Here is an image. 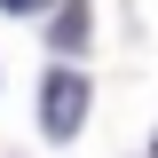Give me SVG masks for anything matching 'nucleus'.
<instances>
[{"instance_id": "obj_1", "label": "nucleus", "mask_w": 158, "mask_h": 158, "mask_svg": "<svg viewBox=\"0 0 158 158\" xmlns=\"http://www.w3.org/2000/svg\"><path fill=\"white\" fill-rule=\"evenodd\" d=\"M79 118H87V79L79 71H48L40 79V127H48V135H79Z\"/></svg>"}, {"instance_id": "obj_2", "label": "nucleus", "mask_w": 158, "mask_h": 158, "mask_svg": "<svg viewBox=\"0 0 158 158\" xmlns=\"http://www.w3.org/2000/svg\"><path fill=\"white\" fill-rule=\"evenodd\" d=\"M79 40H87V8H63L56 16V48H79Z\"/></svg>"}, {"instance_id": "obj_3", "label": "nucleus", "mask_w": 158, "mask_h": 158, "mask_svg": "<svg viewBox=\"0 0 158 158\" xmlns=\"http://www.w3.org/2000/svg\"><path fill=\"white\" fill-rule=\"evenodd\" d=\"M0 8H8V16H40L48 0H0Z\"/></svg>"}]
</instances>
